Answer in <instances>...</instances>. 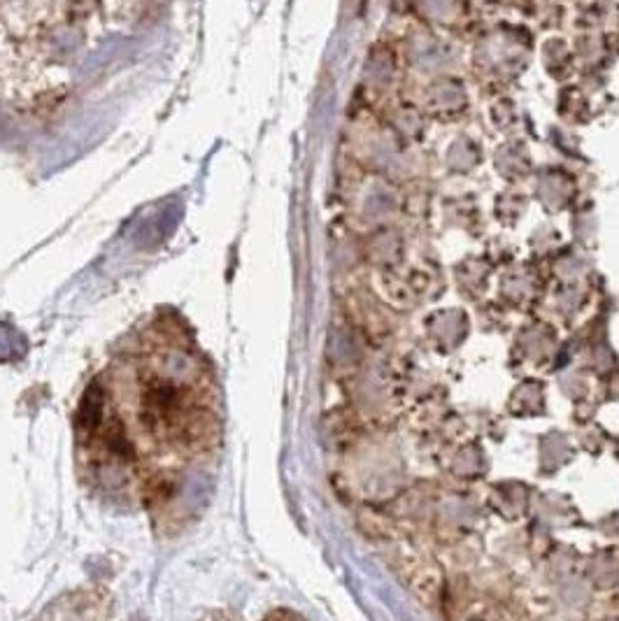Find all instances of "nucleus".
Returning <instances> with one entry per match:
<instances>
[{"mask_svg": "<svg viewBox=\"0 0 619 621\" xmlns=\"http://www.w3.org/2000/svg\"><path fill=\"white\" fill-rule=\"evenodd\" d=\"M224 442L217 370L180 314L161 310L115 347L75 414L82 480L112 503L159 512L215 466Z\"/></svg>", "mask_w": 619, "mask_h": 621, "instance_id": "nucleus-1", "label": "nucleus"}, {"mask_svg": "<svg viewBox=\"0 0 619 621\" xmlns=\"http://www.w3.org/2000/svg\"><path fill=\"white\" fill-rule=\"evenodd\" d=\"M142 10L133 3H0V105L35 107L66 96L84 54Z\"/></svg>", "mask_w": 619, "mask_h": 621, "instance_id": "nucleus-2", "label": "nucleus"}]
</instances>
